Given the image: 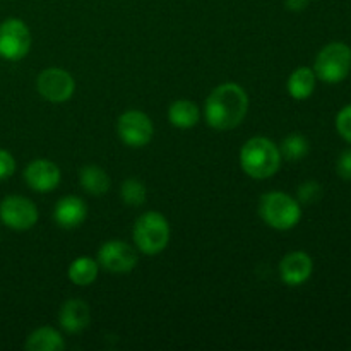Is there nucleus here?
<instances>
[{
    "mask_svg": "<svg viewBox=\"0 0 351 351\" xmlns=\"http://www.w3.org/2000/svg\"><path fill=\"white\" fill-rule=\"evenodd\" d=\"M249 112V96L242 86L225 82L211 91L204 105V119L215 130L225 132L239 127Z\"/></svg>",
    "mask_w": 351,
    "mask_h": 351,
    "instance_id": "nucleus-1",
    "label": "nucleus"
},
{
    "mask_svg": "<svg viewBox=\"0 0 351 351\" xmlns=\"http://www.w3.org/2000/svg\"><path fill=\"white\" fill-rule=\"evenodd\" d=\"M239 160L243 173L256 180H266L278 173L283 158L273 141L267 137H252L242 146Z\"/></svg>",
    "mask_w": 351,
    "mask_h": 351,
    "instance_id": "nucleus-2",
    "label": "nucleus"
},
{
    "mask_svg": "<svg viewBox=\"0 0 351 351\" xmlns=\"http://www.w3.org/2000/svg\"><path fill=\"white\" fill-rule=\"evenodd\" d=\"M259 215L263 221L278 232L295 228L302 219L300 202L290 194L274 191L263 194L259 201Z\"/></svg>",
    "mask_w": 351,
    "mask_h": 351,
    "instance_id": "nucleus-3",
    "label": "nucleus"
},
{
    "mask_svg": "<svg viewBox=\"0 0 351 351\" xmlns=\"http://www.w3.org/2000/svg\"><path fill=\"white\" fill-rule=\"evenodd\" d=\"M132 239L137 249L146 256H156L167 249L170 242L168 219L158 211H147L136 219Z\"/></svg>",
    "mask_w": 351,
    "mask_h": 351,
    "instance_id": "nucleus-4",
    "label": "nucleus"
},
{
    "mask_svg": "<svg viewBox=\"0 0 351 351\" xmlns=\"http://www.w3.org/2000/svg\"><path fill=\"white\" fill-rule=\"evenodd\" d=\"M351 71V48L341 41L326 45L315 57L314 72L319 81L338 84L348 77Z\"/></svg>",
    "mask_w": 351,
    "mask_h": 351,
    "instance_id": "nucleus-5",
    "label": "nucleus"
},
{
    "mask_svg": "<svg viewBox=\"0 0 351 351\" xmlns=\"http://www.w3.org/2000/svg\"><path fill=\"white\" fill-rule=\"evenodd\" d=\"M31 31L23 19L9 17L0 23V58L19 62L31 50Z\"/></svg>",
    "mask_w": 351,
    "mask_h": 351,
    "instance_id": "nucleus-6",
    "label": "nucleus"
},
{
    "mask_svg": "<svg viewBox=\"0 0 351 351\" xmlns=\"http://www.w3.org/2000/svg\"><path fill=\"white\" fill-rule=\"evenodd\" d=\"M36 204L24 195H7L0 201V221L14 232H27L38 223Z\"/></svg>",
    "mask_w": 351,
    "mask_h": 351,
    "instance_id": "nucleus-7",
    "label": "nucleus"
},
{
    "mask_svg": "<svg viewBox=\"0 0 351 351\" xmlns=\"http://www.w3.org/2000/svg\"><path fill=\"white\" fill-rule=\"evenodd\" d=\"M117 134L120 141L129 147H144L151 143L154 125L149 117L139 110H129L122 113L117 122Z\"/></svg>",
    "mask_w": 351,
    "mask_h": 351,
    "instance_id": "nucleus-8",
    "label": "nucleus"
},
{
    "mask_svg": "<svg viewBox=\"0 0 351 351\" xmlns=\"http://www.w3.org/2000/svg\"><path fill=\"white\" fill-rule=\"evenodd\" d=\"M36 89L50 103H65L75 91V81L71 72L58 67L45 69L36 79Z\"/></svg>",
    "mask_w": 351,
    "mask_h": 351,
    "instance_id": "nucleus-9",
    "label": "nucleus"
},
{
    "mask_svg": "<svg viewBox=\"0 0 351 351\" xmlns=\"http://www.w3.org/2000/svg\"><path fill=\"white\" fill-rule=\"evenodd\" d=\"M98 264L113 274H127L137 266V252L122 240H108L98 250Z\"/></svg>",
    "mask_w": 351,
    "mask_h": 351,
    "instance_id": "nucleus-10",
    "label": "nucleus"
},
{
    "mask_svg": "<svg viewBox=\"0 0 351 351\" xmlns=\"http://www.w3.org/2000/svg\"><path fill=\"white\" fill-rule=\"evenodd\" d=\"M24 180H26L27 187L40 194H47V192L55 191L62 180L60 168L50 160L45 158H38L33 160L24 170Z\"/></svg>",
    "mask_w": 351,
    "mask_h": 351,
    "instance_id": "nucleus-11",
    "label": "nucleus"
},
{
    "mask_svg": "<svg viewBox=\"0 0 351 351\" xmlns=\"http://www.w3.org/2000/svg\"><path fill=\"white\" fill-rule=\"evenodd\" d=\"M280 278L287 287H300L307 283L314 271V261L304 250L287 254L280 263Z\"/></svg>",
    "mask_w": 351,
    "mask_h": 351,
    "instance_id": "nucleus-12",
    "label": "nucleus"
},
{
    "mask_svg": "<svg viewBox=\"0 0 351 351\" xmlns=\"http://www.w3.org/2000/svg\"><path fill=\"white\" fill-rule=\"evenodd\" d=\"M58 322L65 332L77 335L91 324V308L86 302L79 300V298H71L62 304L60 312H58Z\"/></svg>",
    "mask_w": 351,
    "mask_h": 351,
    "instance_id": "nucleus-13",
    "label": "nucleus"
},
{
    "mask_svg": "<svg viewBox=\"0 0 351 351\" xmlns=\"http://www.w3.org/2000/svg\"><path fill=\"white\" fill-rule=\"evenodd\" d=\"M88 216V206L77 195H65L58 199L53 208V219L60 228L74 230L84 223Z\"/></svg>",
    "mask_w": 351,
    "mask_h": 351,
    "instance_id": "nucleus-14",
    "label": "nucleus"
},
{
    "mask_svg": "<svg viewBox=\"0 0 351 351\" xmlns=\"http://www.w3.org/2000/svg\"><path fill=\"white\" fill-rule=\"evenodd\" d=\"M315 84H317V75H315L314 69L298 67L288 77L287 89L291 98L302 101L314 95Z\"/></svg>",
    "mask_w": 351,
    "mask_h": 351,
    "instance_id": "nucleus-15",
    "label": "nucleus"
},
{
    "mask_svg": "<svg viewBox=\"0 0 351 351\" xmlns=\"http://www.w3.org/2000/svg\"><path fill=\"white\" fill-rule=\"evenodd\" d=\"M168 120L177 129H192L201 120V110L191 99H177L168 108Z\"/></svg>",
    "mask_w": 351,
    "mask_h": 351,
    "instance_id": "nucleus-16",
    "label": "nucleus"
},
{
    "mask_svg": "<svg viewBox=\"0 0 351 351\" xmlns=\"http://www.w3.org/2000/svg\"><path fill=\"white\" fill-rule=\"evenodd\" d=\"M24 348L27 351H62L65 348V341L57 329L43 326L27 336Z\"/></svg>",
    "mask_w": 351,
    "mask_h": 351,
    "instance_id": "nucleus-17",
    "label": "nucleus"
},
{
    "mask_svg": "<svg viewBox=\"0 0 351 351\" xmlns=\"http://www.w3.org/2000/svg\"><path fill=\"white\" fill-rule=\"evenodd\" d=\"M79 184L89 195H103L110 191L112 180L103 168L96 165H86L79 171Z\"/></svg>",
    "mask_w": 351,
    "mask_h": 351,
    "instance_id": "nucleus-18",
    "label": "nucleus"
},
{
    "mask_svg": "<svg viewBox=\"0 0 351 351\" xmlns=\"http://www.w3.org/2000/svg\"><path fill=\"white\" fill-rule=\"evenodd\" d=\"M99 273L98 261L91 257H77L71 263L67 271V276L75 287H89L96 281Z\"/></svg>",
    "mask_w": 351,
    "mask_h": 351,
    "instance_id": "nucleus-19",
    "label": "nucleus"
},
{
    "mask_svg": "<svg viewBox=\"0 0 351 351\" xmlns=\"http://www.w3.org/2000/svg\"><path fill=\"white\" fill-rule=\"evenodd\" d=\"M278 147H280L281 158L287 161H291V163L304 160L308 154V149H311L307 137L302 136V134L298 132H293L290 134V136L285 137L283 143Z\"/></svg>",
    "mask_w": 351,
    "mask_h": 351,
    "instance_id": "nucleus-20",
    "label": "nucleus"
},
{
    "mask_svg": "<svg viewBox=\"0 0 351 351\" xmlns=\"http://www.w3.org/2000/svg\"><path fill=\"white\" fill-rule=\"evenodd\" d=\"M120 195H122V201L127 206H132V208H139L146 202L147 197V189L137 178H127L125 182L120 187Z\"/></svg>",
    "mask_w": 351,
    "mask_h": 351,
    "instance_id": "nucleus-21",
    "label": "nucleus"
},
{
    "mask_svg": "<svg viewBox=\"0 0 351 351\" xmlns=\"http://www.w3.org/2000/svg\"><path fill=\"white\" fill-rule=\"evenodd\" d=\"M322 185L315 180H307L298 187L297 201L300 204H315L322 197Z\"/></svg>",
    "mask_w": 351,
    "mask_h": 351,
    "instance_id": "nucleus-22",
    "label": "nucleus"
},
{
    "mask_svg": "<svg viewBox=\"0 0 351 351\" xmlns=\"http://www.w3.org/2000/svg\"><path fill=\"white\" fill-rule=\"evenodd\" d=\"M336 130L346 143L351 144V105H346L336 115Z\"/></svg>",
    "mask_w": 351,
    "mask_h": 351,
    "instance_id": "nucleus-23",
    "label": "nucleus"
},
{
    "mask_svg": "<svg viewBox=\"0 0 351 351\" xmlns=\"http://www.w3.org/2000/svg\"><path fill=\"white\" fill-rule=\"evenodd\" d=\"M16 171V160L7 149L0 147V182L10 178Z\"/></svg>",
    "mask_w": 351,
    "mask_h": 351,
    "instance_id": "nucleus-24",
    "label": "nucleus"
},
{
    "mask_svg": "<svg viewBox=\"0 0 351 351\" xmlns=\"http://www.w3.org/2000/svg\"><path fill=\"white\" fill-rule=\"evenodd\" d=\"M336 171H338V175L343 180L351 182V147L339 154L338 163H336Z\"/></svg>",
    "mask_w": 351,
    "mask_h": 351,
    "instance_id": "nucleus-25",
    "label": "nucleus"
},
{
    "mask_svg": "<svg viewBox=\"0 0 351 351\" xmlns=\"http://www.w3.org/2000/svg\"><path fill=\"white\" fill-rule=\"evenodd\" d=\"M308 2H311V0H285V5H287V9L291 10V12H302V10L308 5Z\"/></svg>",
    "mask_w": 351,
    "mask_h": 351,
    "instance_id": "nucleus-26",
    "label": "nucleus"
}]
</instances>
